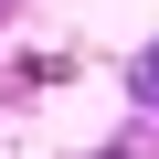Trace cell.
Returning a JSON list of instances; mask_svg holds the SVG:
<instances>
[{"label":"cell","mask_w":159,"mask_h":159,"mask_svg":"<svg viewBox=\"0 0 159 159\" xmlns=\"http://www.w3.org/2000/svg\"><path fill=\"white\" fill-rule=\"evenodd\" d=\"M0 11H11V0H0Z\"/></svg>","instance_id":"cell-3"},{"label":"cell","mask_w":159,"mask_h":159,"mask_svg":"<svg viewBox=\"0 0 159 159\" xmlns=\"http://www.w3.org/2000/svg\"><path fill=\"white\" fill-rule=\"evenodd\" d=\"M106 159H127V148H106Z\"/></svg>","instance_id":"cell-2"},{"label":"cell","mask_w":159,"mask_h":159,"mask_svg":"<svg viewBox=\"0 0 159 159\" xmlns=\"http://www.w3.org/2000/svg\"><path fill=\"white\" fill-rule=\"evenodd\" d=\"M138 96H148V106H159V43H148V53H138Z\"/></svg>","instance_id":"cell-1"}]
</instances>
